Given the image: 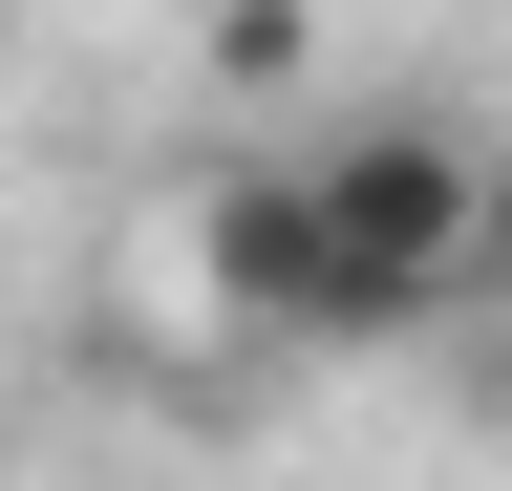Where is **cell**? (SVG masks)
<instances>
[{"label":"cell","mask_w":512,"mask_h":491,"mask_svg":"<svg viewBox=\"0 0 512 491\" xmlns=\"http://www.w3.org/2000/svg\"><path fill=\"white\" fill-rule=\"evenodd\" d=\"M491 299H512V150H491Z\"/></svg>","instance_id":"7a4b0ae2"},{"label":"cell","mask_w":512,"mask_h":491,"mask_svg":"<svg viewBox=\"0 0 512 491\" xmlns=\"http://www.w3.org/2000/svg\"><path fill=\"white\" fill-rule=\"evenodd\" d=\"M192 278H214V321H278V342H406L448 299H491V171L448 129L278 150L192 214Z\"/></svg>","instance_id":"6da1fadb"}]
</instances>
